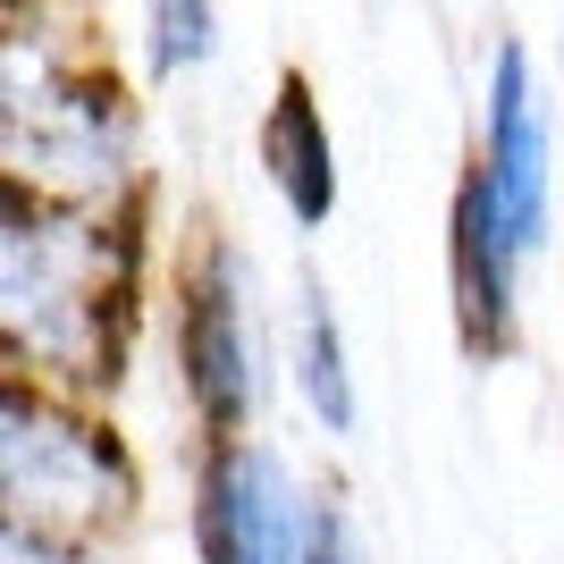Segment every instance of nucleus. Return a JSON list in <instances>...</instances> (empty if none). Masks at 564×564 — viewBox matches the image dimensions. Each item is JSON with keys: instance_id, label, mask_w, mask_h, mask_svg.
<instances>
[{"instance_id": "obj_1", "label": "nucleus", "mask_w": 564, "mask_h": 564, "mask_svg": "<svg viewBox=\"0 0 564 564\" xmlns=\"http://www.w3.org/2000/svg\"><path fill=\"white\" fill-rule=\"evenodd\" d=\"M194 540L203 564H304V489H286L261 447L219 438L194 489Z\"/></svg>"}, {"instance_id": "obj_2", "label": "nucleus", "mask_w": 564, "mask_h": 564, "mask_svg": "<svg viewBox=\"0 0 564 564\" xmlns=\"http://www.w3.org/2000/svg\"><path fill=\"white\" fill-rule=\"evenodd\" d=\"M177 362H186V397H194V413H203V430L236 438L245 413H253V346H245V286H236L228 245H212L203 270L186 279Z\"/></svg>"}, {"instance_id": "obj_3", "label": "nucleus", "mask_w": 564, "mask_h": 564, "mask_svg": "<svg viewBox=\"0 0 564 564\" xmlns=\"http://www.w3.org/2000/svg\"><path fill=\"white\" fill-rule=\"evenodd\" d=\"M480 169L497 186L514 253H540L547 245V118H540V94H531L522 43H497V59H489V143H480Z\"/></svg>"}, {"instance_id": "obj_4", "label": "nucleus", "mask_w": 564, "mask_h": 564, "mask_svg": "<svg viewBox=\"0 0 564 564\" xmlns=\"http://www.w3.org/2000/svg\"><path fill=\"white\" fill-rule=\"evenodd\" d=\"M455 329H464L471 362H497L514 346V236H506V212H497V186L489 169L471 161V177L455 186Z\"/></svg>"}, {"instance_id": "obj_5", "label": "nucleus", "mask_w": 564, "mask_h": 564, "mask_svg": "<svg viewBox=\"0 0 564 564\" xmlns=\"http://www.w3.org/2000/svg\"><path fill=\"white\" fill-rule=\"evenodd\" d=\"M261 169H270L279 203L304 219V228H321V219L337 212L329 118H321V101H312L304 76H279V94H270V110H261Z\"/></svg>"}, {"instance_id": "obj_6", "label": "nucleus", "mask_w": 564, "mask_h": 564, "mask_svg": "<svg viewBox=\"0 0 564 564\" xmlns=\"http://www.w3.org/2000/svg\"><path fill=\"white\" fill-rule=\"evenodd\" d=\"M295 379H304V404L321 413V430L346 438L354 430V371H346V337H337V312L321 286H304V337H295Z\"/></svg>"}, {"instance_id": "obj_7", "label": "nucleus", "mask_w": 564, "mask_h": 564, "mask_svg": "<svg viewBox=\"0 0 564 564\" xmlns=\"http://www.w3.org/2000/svg\"><path fill=\"white\" fill-rule=\"evenodd\" d=\"M143 34H152V68L186 76L219 51V0H143Z\"/></svg>"}, {"instance_id": "obj_8", "label": "nucleus", "mask_w": 564, "mask_h": 564, "mask_svg": "<svg viewBox=\"0 0 564 564\" xmlns=\"http://www.w3.org/2000/svg\"><path fill=\"white\" fill-rule=\"evenodd\" d=\"M304 564H362L354 556V522L337 497H304Z\"/></svg>"}]
</instances>
